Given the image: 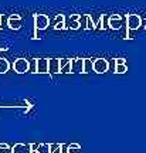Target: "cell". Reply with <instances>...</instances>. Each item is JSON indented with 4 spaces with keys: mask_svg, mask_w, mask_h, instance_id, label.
<instances>
[{
    "mask_svg": "<svg viewBox=\"0 0 146 153\" xmlns=\"http://www.w3.org/2000/svg\"><path fill=\"white\" fill-rule=\"evenodd\" d=\"M30 68V62L26 58H17L14 62H13V70L17 72V74H24V72L28 71Z\"/></svg>",
    "mask_w": 146,
    "mask_h": 153,
    "instance_id": "cell-1",
    "label": "cell"
},
{
    "mask_svg": "<svg viewBox=\"0 0 146 153\" xmlns=\"http://www.w3.org/2000/svg\"><path fill=\"white\" fill-rule=\"evenodd\" d=\"M33 22H34V26H36L37 30H45L50 24V19L45 14H36Z\"/></svg>",
    "mask_w": 146,
    "mask_h": 153,
    "instance_id": "cell-2",
    "label": "cell"
},
{
    "mask_svg": "<svg viewBox=\"0 0 146 153\" xmlns=\"http://www.w3.org/2000/svg\"><path fill=\"white\" fill-rule=\"evenodd\" d=\"M94 71L97 74H104V72L109 71V62L105 58H97L94 60Z\"/></svg>",
    "mask_w": 146,
    "mask_h": 153,
    "instance_id": "cell-3",
    "label": "cell"
},
{
    "mask_svg": "<svg viewBox=\"0 0 146 153\" xmlns=\"http://www.w3.org/2000/svg\"><path fill=\"white\" fill-rule=\"evenodd\" d=\"M126 26L129 30H138L142 26V19L138 14H129L126 17Z\"/></svg>",
    "mask_w": 146,
    "mask_h": 153,
    "instance_id": "cell-4",
    "label": "cell"
},
{
    "mask_svg": "<svg viewBox=\"0 0 146 153\" xmlns=\"http://www.w3.org/2000/svg\"><path fill=\"white\" fill-rule=\"evenodd\" d=\"M122 17L119 14H112V16L108 17V27L112 28V30H119L122 27Z\"/></svg>",
    "mask_w": 146,
    "mask_h": 153,
    "instance_id": "cell-5",
    "label": "cell"
},
{
    "mask_svg": "<svg viewBox=\"0 0 146 153\" xmlns=\"http://www.w3.org/2000/svg\"><path fill=\"white\" fill-rule=\"evenodd\" d=\"M7 26L11 28V30H19L22 27V17L19 14H11L7 20Z\"/></svg>",
    "mask_w": 146,
    "mask_h": 153,
    "instance_id": "cell-6",
    "label": "cell"
},
{
    "mask_svg": "<svg viewBox=\"0 0 146 153\" xmlns=\"http://www.w3.org/2000/svg\"><path fill=\"white\" fill-rule=\"evenodd\" d=\"M48 72L51 75L61 72V67H60V60L58 58H48Z\"/></svg>",
    "mask_w": 146,
    "mask_h": 153,
    "instance_id": "cell-7",
    "label": "cell"
},
{
    "mask_svg": "<svg viewBox=\"0 0 146 153\" xmlns=\"http://www.w3.org/2000/svg\"><path fill=\"white\" fill-rule=\"evenodd\" d=\"M37 72L38 74L48 72V58H37Z\"/></svg>",
    "mask_w": 146,
    "mask_h": 153,
    "instance_id": "cell-8",
    "label": "cell"
},
{
    "mask_svg": "<svg viewBox=\"0 0 146 153\" xmlns=\"http://www.w3.org/2000/svg\"><path fill=\"white\" fill-rule=\"evenodd\" d=\"M71 65L74 72H84V58H72Z\"/></svg>",
    "mask_w": 146,
    "mask_h": 153,
    "instance_id": "cell-9",
    "label": "cell"
},
{
    "mask_svg": "<svg viewBox=\"0 0 146 153\" xmlns=\"http://www.w3.org/2000/svg\"><path fill=\"white\" fill-rule=\"evenodd\" d=\"M13 153H31L30 145H24V143H16L13 148H11Z\"/></svg>",
    "mask_w": 146,
    "mask_h": 153,
    "instance_id": "cell-10",
    "label": "cell"
},
{
    "mask_svg": "<svg viewBox=\"0 0 146 153\" xmlns=\"http://www.w3.org/2000/svg\"><path fill=\"white\" fill-rule=\"evenodd\" d=\"M9 68H10V62L7 58L4 57H0V74H4V72L9 71Z\"/></svg>",
    "mask_w": 146,
    "mask_h": 153,
    "instance_id": "cell-11",
    "label": "cell"
},
{
    "mask_svg": "<svg viewBox=\"0 0 146 153\" xmlns=\"http://www.w3.org/2000/svg\"><path fill=\"white\" fill-rule=\"evenodd\" d=\"M94 71V60L91 58H84V74Z\"/></svg>",
    "mask_w": 146,
    "mask_h": 153,
    "instance_id": "cell-12",
    "label": "cell"
},
{
    "mask_svg": "<svg viewBox=\"0 0 146 153\" xmlns=\"http://www.w3.org/2000/svg\"><path fill=\"white\" fill-rule=\"evenodd\" d=\"M126 71H128V65L126 64H116L115 74H125Z\"/></svg>",
    "mask_w": 146,
    "mask_h": 153,
    "instance_id": "cell-13",
    "label": "cell"
},
{
    "mask_svg": "<svg viewBox=\"0 0 146 153\" xmlns=\"http://www.w3.org/2000/svg\"><path fill=\"white\" fill-rule=\"evenodd\" d=\"M30 62V68H28V71L33 72V74H36L37 72V58H33L31 61H28Z\"/></svg>",
    "mask_w": 146,
    "mask_h": 153,
    "instance_id": "cell-14",
    "label": "cell"
},
{
    "mask_svg": "<svg viewBox=\"0 0 146 153\" xmlns=\"http://www.w3.org/2000/svg\"><path fill=\"white\" fill-rule=\"evenodd\" d=\"M80 26H81L82 28H87V22H88V14H82V16H80Z\"/></svg>",
    "mask_w": 146,
    "mask_h": 153,
    "instance_id": "cell-15",
    "label": "cell"
},
{
    "mask_svg": "<svg viewBox=\"0 0 146 153\" xmlns=\"http://www.w3.org/2000/svg\"><path fill=\"white\" fill-rule=\"evenodd\" d=\"M38 153H51V150H50V145H47V143L40 145V148H38Z\"/></svg>",
    "mask_w": 146,
    "mask_h": 153,
    "instance_id": "cell-16",
    "label": "cell"
},
{
    "mask_svg": "<svg viewBox=\"0 0 146 153\" xmlns=\"http://www.w3.org/2000/svg\"><path fill=\"white\" fill-rule=\"evenodd\" d=\"M0 153H13V150H11V148H9V145L0 143Z\"/></svg>",
    "mask_w": 146,
    "mask_h": 153,
    "instance_id": "cell-17",
    "label": "cell"
},
{
    "mask_svg": "<svg viewBox=\"0 0 146 153\" xmlns=\"http://www.w3.org/2000/svg\"><path fill=\"white\" fill-rule=\"evenodd\" d=\"M71 71H72V65H71V62H68L67 65H64L63 68H61V72H63V74H70Z\"/></svg>",
    "mask_w": 146,
    "mask_h": 153,
    "instance_id": "cell-18",
    "label": "cell"
},
{
    "mask_svg": "<svg viewBox=\"0 0 146 153\" xmlns=\"http://www.w3.org/2000/svg\"><path fill=\"white\" fill-rule=\"evenodd\" d=\"M80 27H81V26H80V22H78V20L70 22V26H68V28H71V30H78Z\"/></svg>",
    "mask_w": 146,
    "mask_h": 153,
    "instance_id": "cell-19",
    "label": "cell"
},
{
    "mask_svg": "<svg viewBox=\"0 0 146 153\" xmlns=\"http://www.w3.org/2000/svg\"><path fill=\"white\" fill-rule=\"evenodd\" d=\"M87 28H88V30H92V28H95V24H94V20H92V17H91V16H88Z\"/></svg>",
    "mask_w": 146,
    "mask_h": 153,
    "instance_id": "cell-20",
    "label": "cell"
},
{
    "mask_svg": "<svg viewBox=\"0 0 146 153\" xmlns=\"http://www.w3.org/2000/svg\"><path fill=\"white\" fill-rule=\"evenodd\" d=\"M54 28H55V30H63V28H67V26H65V22L55 23V24H54Z\"/></svg>",
    "mask_w": 146,
    "mask_h": 153,
    "instance_id": "cell-21",
    "label": "cell"
},
{
    "mask_svg": "<svg viewBox=\"0 0 146 153\" xmlns=\"http://www.w3.org/2000/svg\"><path fill=\"white\" fill-rule=\"evenodd\" d=\"M68 62H71V58H60V67H61V68L64 65H67Z\"/></svg>",
    "mask_w": 146,
    "mask_h": 153,
    "instance_id": "cell-22",
    "label": "cell"
},
{
    "mask_svg": "<svg viewBox=\"0 0 146 153\" xmlns=\"http://www.w3.org/2000/svg\"><path fill=\"white\" fill-rule=\"evenodd\" d=\"M115 68H116V61H115V58H114V60H111V62H109V70L112 72H115Z\"/></svg>",
    "mask_w": 146,
    "mask_h": 153,
    "instance_id": "cell-23",
    "label": "cell"
},
{
    "mask_svg": "<svg viewBox=\"0 0 146 153\" xmlns=\"http://www.w3.org/2000/svg\"><path fill=\"white\" fill-rule=\"evenodd\" d=\"M63 145H58V143H53V145H50V150H51V153L54 152V150H57L58 148H61Z\"/></svg>",
    "mask_w": 146,
    "mask_h": 153,
    "instance_id": "cell-24",
    "label": "cell"
},
{
    "mask_svg": "<svg viewBox=\"0 0 146 153\" xmlns=\"http://www.w3.org/2000/svg\"><path fill=\"white\" fill-rule=\"evenodd\" d=\"M68 153H81V148H68Z\"/></svg>",
    "mask_w": 146,
    "mask_h": 153,
    "instance_id": "cell-25",
    "label": "cell"
},
{
    "mask_svg": "<svg viewBox=\"0 0 146 153\" xmlns=\"http://www.w3.org/2000/svg\"><path fill=\"white\" fill-rule=\"evenodd\" d=\"M60 22H65L64 14H58V16L55 17V23H60Z\"/></svg>",
    "mask_w": 146,
    "mask_h": 153,
    "instance_id": "cell-26",
    "label": "cell"
},
{
    "mask_svg": "<svg viewBox=\"0 0 146 153\" xmlns=\"http://www.w3.org/2000/svg\"><path fill=\"white\" fill-rule=\"evenodd\" d=\"M116 61V64H126V60H125L124 57H119V58H115Z\"/></svg>",
    "mask_w": 146,
    "mask_h": 153,
    "instance_id": "cell-27",
    "label": "cell"
},
{
    "mask_svg": "<svg viewBox=\"0 0 146 153\" xmlns=\"http://www.w3.org/2000/svg\"><path fill=\"white\" fill-rule=\"evenodd\" d=\"M38 148H40V145H37V143H31V145H30V149H31V150H38Z\"/></svg>",
    "mask_w": 146,
    "mask_h": 153,
    "instance_id": "cell-28",
    "label": "cell"
},
{
    "mask_svg": "<svg viewBox=\"0 0 146 153\" xmlns=\"http://www.w3.org/2000/svg\"><path fill=\"white\" fill-rule=\"evenodd\" d=\"M75 20H80V16H78V14H72V16L70 17V22H75Z\"/></svg>",
    "mask_w": 146,
    "mask_h": 153,
    "instance_id": "cell-29",
    "label": "cell"
},
{
    "mask_svg": "<svg viewBox=\"0 0 146 153\" xmlns=\"http://www.w3.org/2000/svg\"><path fill=\"white\" fill-rule=\"evenodd\" d=\"M68 148H81L78 143H71V145H68Z\"/></svg>",
    "mask_w": 146,
    "mask_h": 153,
    "instance_id": "cell-30",
    "label": "cell"
},
{
    "mask_svg": "<svg viewBox=\"0 0 146 153\" xmlns=\"http://www.w3.org/2000/svg\"><path fill=\"white\" fill-rule=\"evenodd\" d=\"M61 150H63V146H61V148H58V149H57V150H54V152H53V153H63V152H61Z\"/></svg>",
    "mask_w": 146,
    "mask_h": 153,
    "instance_id": "cell-31",
    "label": "cell"
},
{
    "mask_svg": "<svg viewBox=\"0 0 146 153\" xmlns=\"http://www.w3.org/2000/svg\"><path fill=\"white\" fill-rule=\"evenodd\" d=\"M31 153H38V150H31Z\"/></svg>",
    "mask_w": 146,
    "mask_h": 153,
    "instance_id": "cell-32",
    "label": "cell"
},
{
    "mask_svg": "<svg viewBox=\"0 0 146 153\" xmlns=\"http://www.w3.org/2000/svg\"><path fill=\"white\" fill-rule=\"evenodd\" d=\"M0 23H1V16H0ZM1 27H3V26H0V28H1Z\"/></svg>",
    "mask_w": 146,
    "mask_h": 153,
    "instance_id": "cell-33",
    "label": "cell"
},
{
    "mask_svg": "<svg viewBox=\"0 0 146 153\" xmlns=\"http://www.w3.org/2000/svg\"><path fill=\"white\" fill-rule=\"evenodd\" d=\"M145 28H146V26H145Z\"/></svg>",
    "mask_w": 146,
    "mask_h": 153,
    "instance_id": "cell-34",
    "label": "cell"
}]
</instances>
